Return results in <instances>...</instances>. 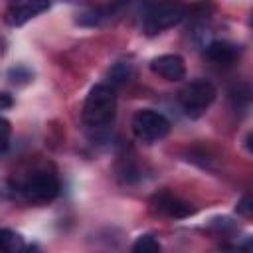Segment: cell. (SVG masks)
Wrapping results in <instances>:
<instances>
[{"label":"cell","mask_w":253,"mask_h":253,"mask_svg":"<svg viewBox=\"0 0 253 253\" xmlns=\"http://www.w3.org/2000/svg\"><path fill=\"white\" fill-rule=\"evenodd\" d=\"M32 77H34V73H32L26 65H16V67L8 69V79H10L12 83H18V85H22V83H30Z\"/></svg>","instance_id":"obj_13"},{"label":"cell","mask_w":253,"mask_h":253,"mask_svg":"<svg viewBox=\"0 0 253 253\" xmlns=\"http://www.w3.org/2000/svg\"><path fill=\"white\" fill-rule=\"evenodd\" d=\"M12 103H14V101H12V97H10L8 93L0 91V111H2V109H10V107H12Z\"/></svg>","instance_id":"obj_16"},{"label":"cell","mask_w":253,"mask_h":253,"mask_svg":"<svg viewBox=\"0 0 253 253\" xmlns=\"http://www.w3.org/2000/svg\"><path fill=\"white\" fill-rule=\"evenodd\" d=\"M150 69H152V73L160 75L166 81H180L186 75L184 59L176 53H164V55L154 57L150 61Z\"/></svg>","instance_id":"obj_8"},{"label":"cell","mask_w":253,"mask_h":253,"mask_svg":"<svg viewBox=\"0 0 253 253\" xmlns=\"http://www.w3.org/2000/svg\"><path fill=\"white\" fill-rule=\"evenodd\" d=\"M109 81L111 85H123L132 77V63L128 61H117L111 69H109Z\"/></svg>","instance_id":"obj_10"},{"label":"cell","mask_w":253,"mask_h":253,"mask_svg":"<svg viewBox=\"0 0 253 253\" xmlns=\"http://www.w3.org/2000/svg\"><path fill=\"white\" fill-rule=\"evenodd\" d=\"M186 16V6L180 0H162L156 2L146 14L142 22V30L146 36H156L178 22H182Z\"/></svg>","instance_id":"obj_3"},{"label":"cell","mask_w":253,"mask_h":253,"mask_svg":"<svg viewBox=\"0 0 253 253\" xmlns=\"http://www.w3.org/2000/svg\"><path fill=\"white\" fill-rule=\"evenodd\" d=\"M251 204H253V202H251V196H249V194L243 196V198L237 202V206H235L237 213L243 215V217H251V213H253V206H251Z\"/></svg>","instance_id":"obj_15"},{"label":"cell","mask_w":253,"mask_h":253,"mask_svg":"<svg viewBox=\"0 0 253 253\" xmlns=\"http://www.w3.org/2000/svg\"><path fill=\"white\" fill-rule=\"evenodd\" d=\"M10 134H12V126H10L8 119L0 117V154L8 150V146H10Z\"/></svg>","instance_id":"obj_14"},{"label":"cell","mask_w":253,"mask_h":253,"mask_svg":"<svg viewBox=\"0 0 253 253\" xmlns=\"http://www.w3.org/2000/svg\"><path fill=\"white\" fill-rule=\"evenodd\" d=\"M47 8H49V0H18L6 10L4 20L8 26L18 28V26H24L26 22H30L32 18L40 16Z\"/></svg>","instance_id":"obj_6"},{"label":"cell","mask_w":253,"mask_h":253,"mask_svg":"<svg viewBox=\"0 0 253 253\" xmlns=\"http://www.w3.org/2000/svg\"><path fill=\"white\" fill-rule=\"evenodd\" d=\"M117 115V95L113 85L99 83L91 87L85 103H83V123L89 130H105L113 125Z\"/></svg>","instance_id":"obj_1"},{"label":"cell","mask_w":253,"mask_h":253,"mask_svg":"<svg viewBox=\"0 0 253 253\" xmlns=\"http://www.w3.org/2000/svg\"><path fill=\"white\" fill-rule=\"evenodd\" d=\"M24 247V241L18 233L10 229H0V251H18Z\"/></svg>","instance_id":"obj_11"},{"label":"cell","mask_w":253,"mask_h":253,"mask_svg":"<svg viewBox=\"0 0 253 253\" xmlns=\"http://www.w3.org/2000/svg\"><path fill=\"white\" fill-rule=\"evenodd\" d=\"M132 251H142V253H156V251H160V243L156 241V237L154 235H140L136 241H134V245H132Z\"/></svg>","instance_id":"obj_12"},{"label":"cell","mask_w":253,"mask_h":253,"mask_svg":"<svg viewBox=\"0 0 253 253\" xmlns=\"http://www.w3.org/2000/svg\"><path fill=\"white\" fill-rule=\"evenodd\" d=\"M239 53H241V47L231 43V42H227V40H213L204 49V55L210 61L217 63V65H231V63H235Z\"/></svg>","instance_id":"obj_9"},{"label":"cell","mask_w":253,"mask_h":253,"mask_svg":"<svg viewBox=\"0 0 253 253\" xmlns=\"http://www.w3.org/2000/svg\"><path fill=\"white\" fill-rule=\"evenodd\" d=\"M215 87L206 81V79H196L190 81L182 87V91L178 93V103L182 107V111L186 113V117L190 119H200L215 101Z\"/></svg>","instance_id":"obj_2"},{"label":"cell","mask_w":253,"mask_h":253,"mask_svg":"<svg viewBox=\"0 0 253 253\" xmlns=\"http://www.w3.org/2000/svg\"><path fill=\"white\" fill-rule=\"evenodd\" d=\"M130 126H132L134 136L140 142H146V144L158 142V140H162L170 132V121L162 113L152 111V109L136 111L134 117H132Z\"/></svg>","instance_id":"obj_4"},{"label":"cell","mask_w":253,"mask_h":253,"mask_svg":"<svg viewBox=\"0 0 253 253\" xmlns=\"http://www.w3.org/2000/svg\"><path fill=\"white\" fill-rule=\"evenodd\" d=\"M152 208L162 213V215H168V217H174V219H184L188 215H192L196 210L192 208L190 202L170 194V192H160V194H154L152 200H150Z\"/></svg>","instance_id":"obj_7"},{"label":"cell","mask_w":253,"mask_h":253,"mask_svg":"<svg viewBox=\"0 0 253 253\" xmlns=\"http://www.w3.org/2000/svg\"><path fill=\"white\" fill-rule=\"evenodd\" d=\"M59 190H61L59 178L53 172H47V170L34 172L20 186V192H22L24 200H28L32 204H47V202H51L59 196Z\"/></svg>","instance_id":"obj_5"}]
</instances>
